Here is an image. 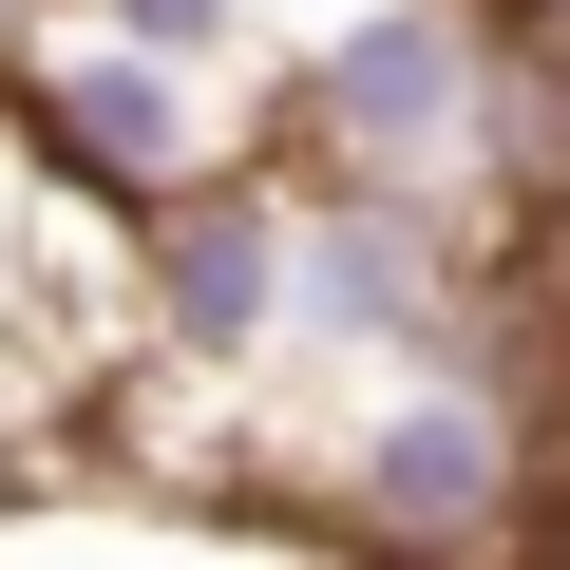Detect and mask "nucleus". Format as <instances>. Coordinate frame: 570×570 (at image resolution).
I'll use <instances>...</instances> for the list:
<instances>
[{
  "label": "nucleus",
  "mask_w": 570,
  "mask_h": 570,
  "mask_svg": "<svg viewBox=\"0 0 570 570\" xmlns=\"http://www.w3.org/2000/svg\"><path fill=\"white\" fill-rule=\"evenodd\" d=\"M285 305H305V190H285V171H228L209 153L190 190L134 209V324L171 362H266Z\"/></svg>",
  "instance_id": "obj_4"
},
{
  "label": "nucleus",
  "mask_w": 570,
  "mask_h": 570,
  "mask_svg": "<svg viewBox=\"0 0 570 570\" xmlns=\"http://www.w3.org/2000/svg\"><path fill=\"white\" fill-rule=\"evenodd\" d=\"M0 115H20V171H39V190H96V209H153V190L209 171L190 58H153V39H115V20H39Z\"/></svg>",
  "instance_id": "obj_2"
},
{
  "label": "nucleus",
  "mask_w": 570,
  "mask_h": 570,
  "mask_svg": "<svg viewBox=\"0 0 570 570\" xmlns=\"http://www.w3.org/2000/svg\"><path fill=\"white\" fill-rule=\"evenodd\" d=\"M0 134H20V115H0Z\"/></svg>",
  "instance_id": "obj_7"
},
{
  "label": "nucleus",
  "mask_w": 570,
  "mask_h": 570,
  "mask_svg": "<svg viewBox=\"0 0 570 570\" xmlns=\"http://www.w3.org/2000/svg\"><path fill=\"white\" fill-rule=\"evenodd\" d=\"M39 20H58V0H0V58H20V39H39Z\"/></svg>",
  "instance_id": "obj_6"
},
{
  "label": "nucleus",
  "mask_w": 570,
  "mask_h": 570,
  "mask_svg": "<svg viewBox=\"0 0 570 570\" xmlns=\"http://www.w3.org/2000/svg\"><path fill=\"white\" fill-rule=\"evenodd\" d=\"M513 494H532V419L475 400V381H400V400L343 438V532H362L381 570H475V551L513 532Z\"/></svg>",
  "instance_id": "obj_3"
},
{
  "label": "nucleus",
  "mask_w": 570,
  "mask_h": 570,
  "mask_svg": "<svg viewBox=\"0 0 570 570\" xmlns=\"http://www.w3.org/2000/svg\"><path fill=\"white\" fill-rule=\"evenodd\" d=\"M77 20H115V39H153V58H247V0H77Z\"/></svg>",
  "instance_id": "obj_5"
},
{
  "label": "nucleus",
  "mask_w": 570,
  "mask_h": 570,
  "mask_svg": "<svg viewBox=\"0 0 570 570\" xmlns=\"http://www.w3.org/2000/svg\"><path fill=\"white\" fill-rule=\"evenodd\" d=\"M494 0H381L305 58V153L324 171H381V190H475L494 171Z\"/></svg>",
  "instance_id": "obj_1"
}]
</instances>
